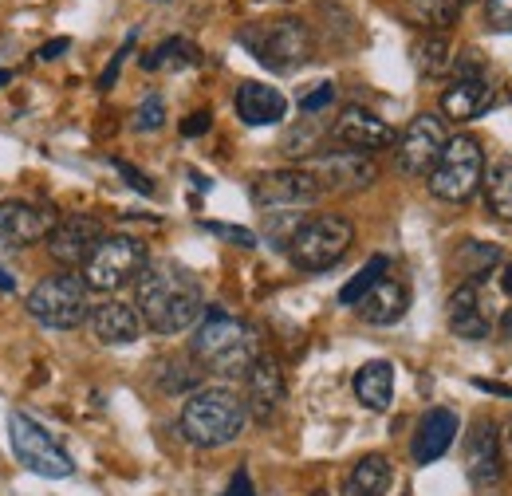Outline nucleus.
Masks as SVG:
<instances>
[{"mask_svg": "<svg viewBox=\"0 0 512 496\" xmlns=\"http://www.w3.org/2000/svg\"><path fill=\"white\" fill-rule=\"evenodd\" d=\"M134 311L154 335H182L205 315L201 284L174 260H154L134 280Z\"/></svg>", "mask_w": 512, "mask_h": 496, "instance_id": "obj_1", "label": "nucleus"}, {"mask_svg": "<svg viewBox=\"0 0 512 496\" xmlns=\"http://www.w3.org/2000/svg\"><path fill=\"white\" fill-rule=\"evenodd\" d=\"M190 355L209 374L245 378L249 367L256 363V355H260V343H256V331L245 319H237V315L221 308H205L201 323L193 327Z\"/></svg>", "mask_w": 512, "mask_h": 496, "instance_id": "obj_2", "label": "nucleus"}, {"mask_svg": "<svg viewBox=\"0 0 512 496\" xmlns=\"http://www.w3.org/2000/svg\"><path fill=\"white\" fill-rule=\"evenodd\" d=\"M245 422H249V410H245V398L237 390L205 386V390H193L186 398L178 430L197 449H221V445H233L245 434Z\"/></svg>", "mask_w": 512, "mask_h": 496, "instance_id": "obj_3", "label": "nucleus"}, {"mask_svg": "<svg viewBox=\"0 0 512 496\" xmlns=\"http://www.w3.org/2000/svg\"><path fill=\"white\" fill-rule=\"evenodd\" d=\"M237 40H241V48H249V56L260 67H268L276 75H288V71H296V67L312 60V32L296 16L256 20V24L237 32Z\"/></svg>", "mask_w": 512, "mask_h": 496, "instance_id": "obj_4", "label": "nucleus"}, {"mask_svg": "<svg viewBox=\"0 0 512 496\" xmlns=\"http://www.w3.org/2000/svg\"><path fill=\"white\" fill-rule=\"evenodd\" d=\"M355 245V225L339 213H320V217H308L292 241H288V260L300 268V272H327L335 268Z\"/></svg>", "mask_w": 512, "mask_h": 496, "instance_id": "obj_5", "label": "nucleus"}, {"mask_svg": "<svg viewBox=\"0 0 512 496\" xmlns=\"http://www.w3.org/2000/svg\"><path fill=\"white\" fill-rule=\"evenodd\" d=\"M87 284L83 276L75 272H56V276H44L28 296H24V308L28 315L40 323V327H52V331H75L87 315H91V304H87Z\"/></svg>", "mask_w": 512, "mask_h": 496, "instance_id": "obj_6", "label": "nucleus"}, {"mask_svg": "<svg viewBox=\"0 0 512 496\" xmlns=\"http://www.w3.org/2000/svg\"><path fill=\"white\" fill-rule=\"evenodd\" d=\"M481 178H485V150H481V142L469 138V134H457V138H449L438 166L430 170V193L438 201L461 205V201H469L481 189Z\"/></svg>", "mask_w": 512, "mask_h": 496, "instance_id": "obj_7", "label": "nucleus"}, {"mask_svg": "<svg viewBox=\"0 0 512 496\" xmlns=\"http://www.w3.org/2000/svg\"><path fill=\"white\" fill-rule=\"evenodd\" d=\"M8 445H12V457L36 473V477H48V481H64L75 473L71 457L64 453V445L48 434L40 422H32L28 414H8Z\"/></svg>", "mask_w": 512, "mask_h": 496, "instance_id": "obj_8", "label": "nucleus"}, {"mask_svg": "<svg viewBox=\"0 0 512 496\" xmlns=\"http://www.w3.org/2000/svg\"><path fill=\"white\" fill-rule=\"evenodd\" d=\"M146 245L134 241V237H123V233H111L103 237L99 248L91 252V260L83 264V284L87 292H119L127 288L130 280H138V272L146 268Z\"/></svg>", "mask_w": 512, "mask_h": 496, "instance_id": "obj_9", "label": "nucleus"}, {"mask_svg": "<svg viewBox=\"0 0 512 496\" xmlns=\"http://www.w3.org/2000/svg\"><path fill=\"white\" fill-rule=\"evenodd\" d=\"M304 170L320 182L323 193H355L379 182V166L371 154L359 150H320L304 158Z\"/></svg>", "mask_w": 512, "mask_h": 496, "instance_id": "obj_10", "label": "nucleus"}, {"mask_svg": "<svg viewBox=\"0 0 512 496\" xmlns=\"http://www.w3.org/2000/svg\"><path fill=\"white\" fill-rule=\"evenodd\" d=\"M446 142H449L446 119H438V115H430V111L418 115L414 123L402 130V138H398V150H394L398 170H402L406 178H430V170L438 166Z\"/></svg>", "mask_w": 512, "mask_h": 496, "instance_id": "obj_11", "label": "nucleus"}, {"mask_svg": "<svg viewBox=\"0 0 512 496\" xmlns=\"http://www.w3.org/2000/svg\"><path fill=\"white\" fill-rule=\"evenodd\" d=\"M249 193H253V205L264 209V213H272V209H304V205H316L323 197L320 182L304 166L256 174Z\"/></svg>", "mask_w": 512, "mask_h": 496, "instance_id": "obj_12", "label": "nucleus"}, {"mask_svg": "<svg viewBox=\"0 0 512 496\" xmlns=\"http://www.w3.org/2000/svg\"><path fill=\"white\" fill-rule=\"evenodd\" d=\"M103 237H107V229H103L99 217H91V213H67V217L56 221V229L48 233V256L56 264H64L67 272L71 268H83Z\"/></svg>", "mask_w": 512, "mask_h": 496, "instance_id": "obj_13", "label": "nucleus"}, {"mask_svg": "<svg viewBox=\"0 0 512 496\" xmlns=\"http://www.w3.org/2000/svg\"><path fill=\"white\" fill-rule=\"evenodd\" d=\"M56 221L60 217L52 209H40V205H28V201H4L0 205V252H16V248L48 241Z\"/></svg>", "mask_w": 512, "mask_h": 496, "instance_id": "obj_14", "label": "nucleus"}, {"mask_svg": "<svg viewBox=\"0 0 512 496\" xmlns=\"http://www.w3.org/2000/svg\"><path fill=\"white\" fill-rule=\"evenodd\" d=\"M331 138L343 142L347 150H359V154H379V150L398 142L394 126L367 107H343V115L331 126Z\"/></svg>", "mask_w": 512, "mask_h": 496, "instance_id": "obj_15", "label": "nucleus"}, {"mask_svg": "<svg viewBox=\"0 0 512 496\" xmlns=\"http://www.w3.org/2000/svg\"><path fill=\"white\" fill-rule=\"evenodd\" d=\"M465 473L477 489H493L501 485L505 477V457H501V434H497V422L481 418L473 426V434L465 441Z\"/></svg>", "mask_w": 512, "mask_h": 496, "instance_id": "obj_16", "label": "nucleus"}, {"mask_svg": "<svg viewBox=\"0 0 512 496\" xmlns=\"http://www.w3.org/2000/svg\"><path fill=\"white\" fill-rule=\"evenodd\" d=\"M446 319H449V331L465 343H481L493 335V319L485 311V300H481V284L473 280H461L446 300Z\"/></svg>", "mask_w": 512, "mask_h": 496, "instance_id": "obj_17", "label": "nucleus"}, {"mask_svg": "<svg viewBox=\"0 0 512 496\" xmlns=\"http://www.w3.org/2000/svg\"><path fill=\"white\" fill-rule=\"evenodd\" d=\"M284 402V371L272 355H256V363L245 374V410L256 422H272Z\"/></svg>", "mask_w": 512, "mask_h": 496, "instance_id": "obj_18", "label": "nucleus"}, {"mask_svg": "<svg viewBox=\"0 0 512 496\" xmlns=\"http://www.w3.org/2000/svg\"><path fill=\"white\" fill-rule=\"evenodd\" d=\"M233 107H237V119L245 126H276L284 123L288 115V99L280 87H268L260 79H245L233 95Z\"/></svg>", "mask_w": 512, "mask_h": 496, "instance_id": "obj_19", "label": "nucleus"}, {"mask_svg": "<svg viewBox=\"0 0 512 496\" xmlns=\"http://www.w3.org/2000/svg\"><path fill=\"white\" fill-rule=\"evenodd\" d=\"M87 323H91L95 339L107 343V347H130V343L142 335L138 311H134V304H123V300H103V304H95L91 315H87Z\"/></svg>", "mask_w": 512, "mask_h": 496, "instance_id": "obj_20", "label": "nucleus"}, {"mask_svg": "<svg viewBox=\"0 0 512 496\" xmlns=\"http://www.w3.org/2000/svg\"><path fill=\"white\" fill-rule=\"evenodd\" d=\"M493 83L485 75L477 79H453L446 91H442V115L449 123H473L481 119L489 107H493Z\"/></svg>", "mask_w": 512, "mask_h": 496, "instance_id": "obj_21", "label": "nucleus"}, {"mask_svg": "<svg viewBox=\"0 0 512 496\" xmlns=\"http://www.w3.org/2000/svg\"><path fill=\"white\" fill-rule=\"evenodd\" d=\"M457 430H461V422H457L453 410H446V406L426 410V418L418 422L414 445H410L414 461H418V465H434L438 457H446L449 445H453V437H457Z\"/></svg>", "mask_w": 512, "mask_h": 496, "instance_id": "obj_22", "label": "nucleus"}, {"mask_svg": "<svg viewBox=\"0 0 512 496\" xmlns=\"http://www.w3.org/2000/svg\"><path fill=\"white\" fill-rule=\"evenodd\" d=\"M359 315L367 319V323H375V327H390V323H398L406 308H410V292H406V284H398L394 276H383L359 304Z\"/></svg>", "mask_w": 512, "mask_h": 496, "instance_id": "obj_23", "label": "nucleus"}, {"mask_svg": "<svg viewBox=\"0 0 512 496\" xmlns=\"http://www.w3.org/2000/svg\"><path fill=\"white\" fill-rule=\"evenodd\" d=\"M394 481V469L383 453H367L351 465V473L343 477V493L339 496H386Z\"/></svg>", "mask_w": 512, "mask_h": 496, "instance_id": "obj_24", "label": "nucleus"}, {"mask_svg": "<svg viewBox=\"0 0 512 496\" xmlns=\"http://www.w3.org/2000/svg\"><path fill=\"white\" fill-rule=\"evenodd\" d=\"M355 398H359L367 410L383 414L386 406L394 402V367H390L386 359L363 363V367L355 371Z\"/></svg>", "mask_w": 512, "mask_h": 496, "instance_id": "obj_25", "label": "nucleus"}, {"mask_svg": "<svg viewBox=\"0 0 512 496\" xmlns=\"http://www.w3.org/2000/svg\"><path fill=\"white\" fill-rule=\"evenodd\" d=\"M497 264H501V248L485 245V241H461L457 252H453L457 276H461V280H473V284H481Z\"/></svg>", "mask_w": 512, "mask_h": 496, "instance_id": "obj_26", "label": "nucleus"}, {"mask_svg": "<svg viewBox=\"0 0 512 496\" xmlns=\"http://www.w3.org/2000/svg\"><path fill=\"white\" fill-rule=\"evenodd\" d=\"M481 189H485V205L497 221H509L512 225V162H497L485 170L481 178Z\"/></svg>", "mask_w": 512, "mask_h": 496, "instance_id": "obj_27", "label": "nucleus"}, {"mask_svg": "<svg viewBox=\"0 0 512 496\" xmlns=\"http://www.w3.org/2000/svg\"><path fill=\"white\" fill-rule=\"evenodd\" d=\"M414 63H418V71L430 75V79L446 75L449 67H453V44H449L446 32H426V36H418V44H414Z\"/></svg>", "mask_w": 512, "mask_h": 496, "instance_id": "obj_28", "label": "nucleus"}, {"mask_svg": "<svg viewBox=\"0 0 512 496\" xmlns=\"http://www.w3.org/2000/svg\"><path fill=\"white\" fill-rule=\"evenodd\" d=\"M406 12L414 24H422L426 32H449L457 24L461 0H406Z\"/></svg>", "mask_w": 512, "mask_h": 496, "instance_id": "obj_29", "label": "nucleus"}, {"mask_svg": "<svg viewBox=\"0 0 512 496\" xmlns=\"http://www.w3.org/2000/svg\"><path fill=\"white\" fill-rule=\"evenodd\" d=\"M386 268H390V260H386V256H371V260H367V264H363V268H359V272H355V276L343 284V292H339V304L355 308V304H359V300H363V296H367V292H371V288L383 280Z\"/></svg>", "mask_w": 512, "mask_h": 496, "instance_id": "obj_30", "label": "nucleus"}, {"mask_svg": "<svg viewBox=\"0 0 512 496\" xmlns=\"http://www.w3.org/2000/svg\"><path fill=\"white\" fill-rule=\"evenodd\" d=\"M190 63H197V48H193L190 40H182V36H174V40L158 44L150 56H142V67H146V71H162V67H190Z\"/></svg>", "mask_w": 512, "mask_h": 496, "instance_id": "obj_31", "label": "nucleus"}, {"mask_svg": "<svg viewBox=\"0 0 512 496\" xmlns=\"http://www.w3.org/2000/svg\"><path fill=\"white\" fill-rule=\"evenodd\" d=\"M320 138L323 126L316 123V115H308V119H300V126H292L284 134V154L288 158H312V154H320Z\"/></svg>", "mask_w": 512, "mask_h": 496, "instance_id": "obj_32", "label": "nucleus"}, {"mask_svg": "<svg viewBox=\"0 0 512 496\" xmlns=\"http://www.w3.org/2000/svg\"><path fill=\"white\" fill-rule=\"evenodd\" d=\"M166 123V103H162V95H146L142 103H138V111H134V130H162Z\"/></svg>", "mask_w": 512, "mask_h": 496, "instance_id": "obj_33", "label": "nucleus"}, {"mask_svg": "<svg viewBox=\"0 0 512 496\" xmlns=\"http://www.w3.org/2000/svg\"><path fill=\"white\" fill-rule=\"evenodd\" d=\"M331 103H335V83H316L312 91L300 95V111H304V115H320Z\"/></svg>", "mask_w": 512, "mask_h": 496, "instance_id": "obj_34", "label": "nucleus"}, {"mask_svg": "<svg viewBox=\"0 0 512 496\" xmlns=\"http://www.w3.org/2000/svg\"><path fill=\"white\" fill-rule=\"evenodd\" d=\"M485 20L493 32H512V0H485Z\"/></svg>", "mask_w": 512, "mask_h": 496, "instance_id": "obj_35", "label": "nucleus"}, {"mask_svg": "<svg viewBox=\"0 0 512 496\" xmlns=\"http://www.w3.org/2000/svg\"><path fill=\"white\" fill-rule=\"evenodd\" d=\"M205 229L217 233V237H225V241H233L237 248H256V233L241 229V225H217V221H205Z\"/></svg>", "mask_w": 512, "mask_h": 496, "instance_id": "obj_36", "label": "nucleus"}, {"mask_svg": "<svg viewBox=\"0 0 512 496\" xmlns=\"http://www.w3.org/2000/svg\"><path fill=\"white\" fill-rule=\"evenodd\" d=\"M115 170H119V174L127 178L130 189H138V193H146V197H154V182H150L146 174H138V170H134L130 162H115Z\"/></svg>", "mask_w": 512, "mask_h": 496, "instance_id": "obj_37", "label": "nucleus"}, {"mask_svg": "<svg viewBox=\"0 0 512 496\" xmlns=\"http://www.w3.org/2000/svg\"><path fill=\"white\" fill-rule=\"evenodd\" d=\"M130 48H134V32H130V36H127V44H123V52H119V56L111 60V67H107V71L99 75V87H103V91H111V83L119 79V67H123V60H127V56H130Z\"/></svg>", "mask_w": 512, "mask_h": 496, "instance_id": "obj_38", "label": "nucleus"}, {"mask_svg": "<svg viewBox=\"0 0 512 496\" xmlns=\"http://www.w3.org/2000/svg\"><path fill=\"white\" fill-rule=\"evenodd\" d=\"M209 126H213V115H209V111H193L190 119L182 123V134H186V138H197V134H205Z\"/></svg>", "mask_w": 512, "mask_h": 496, "instance_id": "obj_39", "label": "nucleus"}, {"mask_svg": "<svg viewBox=\"0 0 512 496\" xmlns=\"http://www.w3.org/2000/svg\"><path fill=\"white\" fill-rule=\"evenodd\" d=\"M225 496H256L253 477H249L245 469H237V473H233V481H229V489H225Z\"/></svg>", "mask_w": 512, "mask_h": 496, "instance_id": "obj_40", "label": "nucleus"}, {"mask_svg": "<svg viewBox=\"0 0 512 496\" xmlns=\"http://www.w3.org/2000/svg\"><path fill=\"white\" fill-rule=\"evenodd\" d=\"M67 48H71V40H67V36H60V40H48V44H44L36 56H40V60H60V52H67Z\"/></svg>", "mask_w": 512, "mask_h": 496, "instance_id": "obj_41", "label": "nucleus"}, {"mask_svg": "<svg viewBox=\"0 0 512 496\" xmlns=\"http://www.w3.org/2000/svg\"><path fill=\"white\" fill-rule=\"evenodd\" d=\"M501 292H505V296H512V260H505V264H501Z\"/></svg>", "mask_w": 512, "mask_h": 496, "instance_id": "obj_42", "label": "nucleus"}, {"mask_svg": "<svg viewBox=\"0 0 512 496\" xmlns=\"http://www.w3.org/2000/svg\"><path fill=\"white\" fill-rule=\"evenodd\" d=\"M501 339L512 343V308H505V315H501Z\"/></svg>", "mask_w": 512, "mask_h": 496, "instance_id": "obj_43", "label": "nucleus"}, {"mask_svg": "<svg viewBox=\"0 0 512 496\" xmlns=\"http://www.w3.org/2000/svg\"><path fill=\"white\" fill-rule=\"evenodd\" d=\"M0 292H16V280L8 276V268L0 264Z\"/></svg>", "mask_w": 512, "mask_h": 496, "instance_id": "obj_44", "label": "nucleus"}, {"mask_svg": "<svg viewBox=\"0 0 512 496\" xmlns=\"http://www.w3.org/2000/svg\"><path fill=\"white\" fill-rule=\"evenodd\" d=\"M481 390H489V394H509L512 398V386H497V382H477Z\"/></svg>", "mask_w": 512, "mask_h": 496, "instance_id": "obj_45", "label": "nucleus"}, {"mask_svg": "<svg viewBox=\"0 0 512 496\" xmlns=\"http://www.w3.org/2000/svg\"><path fill=\"white\" fill-rule=\"evenodd\" d=\"M8 83H12V71H8V67H0V87H8Z\"/></svg>", "mask_w": 512, "mask_h": 496, "instance_id": "obj_46", "label": "nucleus"}, {"mask_svg": "<svg viewBox=\"0 0 512 496\" xmlns=\"http://www.w3.org/2000/svg\"><path fill=\"white\" fill-rule=\"evenodd\" d=\"M316 496H327V493H316Z\"/></svg>", "mask_w": 512, "mask_h": 496, "instance_id": "obj_47", "label": "nucleus"}, {"mask_svg": "<svg viewBox=\"0 0 512 496\" xmlns=\"http://www.w3.org/2000/svg\"><path fill=\"white\" fill-rule=\"evenodd\" d=\"M509 437H512V426H509Z\"/></svg>", "mask_w": 512, "mask_h": 496, "instance_id": "obj_48", "label": "nucleus"}]
</instances>
